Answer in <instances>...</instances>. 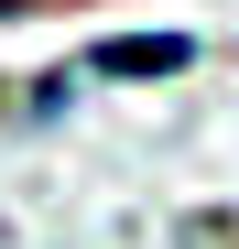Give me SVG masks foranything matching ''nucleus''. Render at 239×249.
<instances>
[{
    "label": "nucleus",
    "instance_id": "f257e3e1",
    "mask_svg": "<svg viewBox=\"0 0 239 249\" xmlns=\"http://www.w3.org/2000/svg\"><path fill=\"white\" fill-rule=\"evenodd\" d=\"M87 65L98 76H174V65H196V44H185V33H152V44H98Z\"/></svg>",
    "mask_w": 239,
    "mask_h": 249
}]
</instances>
